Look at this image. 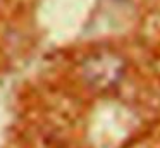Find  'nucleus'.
<instances>
[{
    "label": "nucleus",
    "instance_id": "f257e3e1",
    "mask_svg": "<svg viewBox=\"0 0 160 148\" xmlns=\"http://www.w3.org/2000/svg\"><path fill=\"white\" fill-rule=\"evenodd\" d=\"M124 57L119 52L105 48L95 54H90L83 62V78L88 86L97 91H110L121 84L126 76Z\"/></svg>",
    "mask_w": 160,
    "mask_h": 148
}]
</instances>
